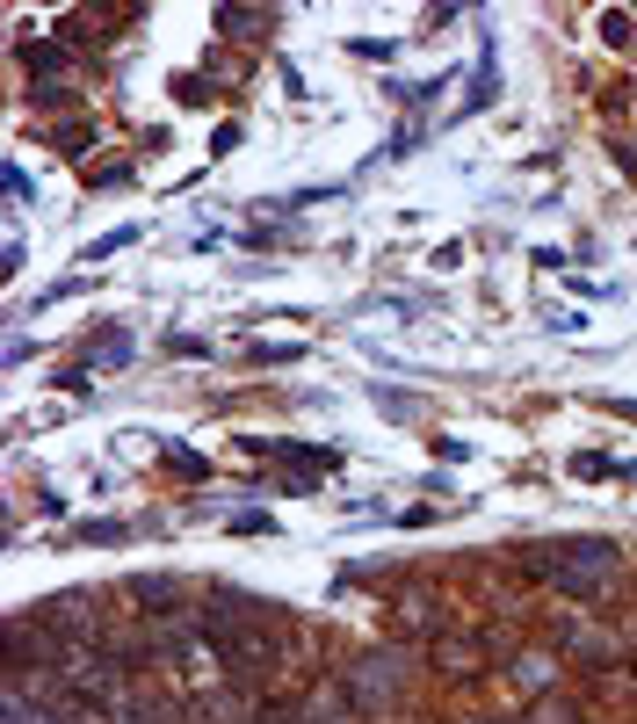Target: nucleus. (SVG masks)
<instances>
[{
    "instance_id": "1",
    "label": "nucleus",
    "mask_w": 637,
    "mask_h": 724,
    "mask_svg": "<svg viewBox=\"0 0 637 724\" xmlns=\"http://www.w3.org/2000/svg\"><path fill=\"white\" fill-rule=\"evenodd\" d=\"M543 580H558L565 594H601L609 587V572H616V543H558V551H543L536 558Z\"/></svg>"
},
{
    "instance_id": "2",
    "label": "nucleus",
    "mask_w": 637,
    "mask_h": 724,
    "mask_svg": "<svg viewBox=\"0 0 637 724\" xmlns=\"http://www.w3.org/2000/svg\"><path fill=\"white\" fill-rule=\"evenodd\" d=\"M124 247H138V225H116V232H102L95 247H87L80 261H109V254H124Z\"/></svg>"
},
{
    "instance_id": "3",
    "label": "nucleus",
    "mask_w": 637,
    "mask_h": 724,
    "mask_svg": "<svg viewBox=\"0 0 637 724\" xmlns=\"http://www.w3.org/2000/svg\"><path fill=\"white\" fill-rule=\"evenodd\" d=\"M80 536H87V543H124L131 529H124V522H80Z\"/></svg>"
}]
</instances>
